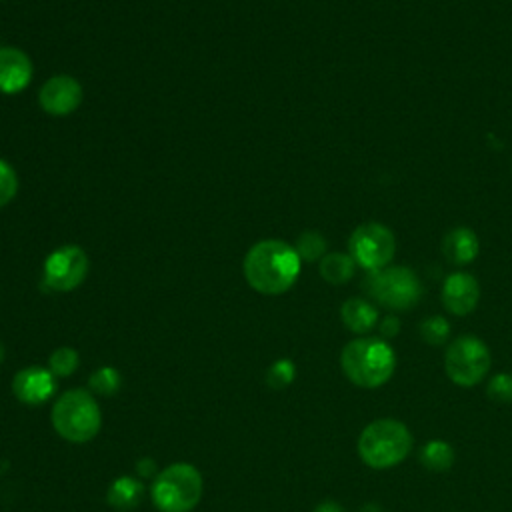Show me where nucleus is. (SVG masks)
I'll list each match as a JSON object with an SVG mask.
<instances>
[{
	"instance_id": "obj_1",
	"label": "nucleus",
	"mask_w": 512,
	"mask_h": 512,
	"mask_svg": "<svg viewBox=\"0 0 512 512\" xmlns=\"http://www.w3.org/2000/svg\"><path fill=\"white\" fill-rule=\"evenodd\" d=\"M296 248L282 240H260L244 256V278L260 294L286 292L300 274Z\"/></svg>"
},
{
	"instance_id": "obj_2",
	"label": "nucleus",
	"mask_w": 512,
	"mask_h": 512,
	"mask_svg": "<svg viewBox=\"0 0 512 512\" xmlns=\"http://www.w3.org/2000/svg\"><path fill=\"white\" fill-rule=\"evenodd\" d=\"M340 366L352 384L380 388L394 374L396 354L382 338H356L342 348Z\"/></svg>"
},
{
	"instance_id": "obj_3",
	"label": "nucleus",
	"mask_w": 512,
	"mask_h": 512,
	"mask_svg": "<svg viewBox=\"0 0 512 512\" xmlns=\"http://www.w3.org/2000/svg\"><path fill=\"white\" fill-rule=\"evenodd\" d=\"M412 450V434L400 420L380 418L364 426L358 438L362 462L374 470H386L400 464Z\"/></svg>"
},
{
	"instance_id": "obj_4",
	"label": "nucleus",
	"mask_w": 512,
	"mask_h": 512,
	"mask_svg": "<svg viewBox=\"0 0 512 512\" xmlns=\"http://www.w3.org/2000/svg\"><path fill=\"white\" fill-rule=\"evenodd\" d=\"M52 426L68 442H88L102 426L100 406L88 390H68L52 406Z\"/></svg>"
},
{
	"instance_id": "obj_5",
	"label": "nucleus",
	"mask_w": 512,
	"mask_h": 512,
	"mask_svg": "<svg viewBox=\"0 0 512 512\" xmlns=\"http://www.w3.org/2000/svg\"><path fill=\"white\" fill-rule=\"evenodd\" d=\"M202 498V474L188 462L164 468L152 484V500L160 512H190Z\"/></svg>"
},
{
	"instance_id": "obj_6",
	"label": "nucleus",
	"mask_w": 512,
	"mask_h": 512,
	"mask_svg": "<svg viewBox=\"0 0 512 512\" xmlns=\"http://www.w3.org/2000/svg\"><path fill=\"white\" fill-rule=\"evenodd\" d=\"M364 290L378 304L390 310H408L422 296L418 276L406 266H386L382 270L370 272L364 282Z\"/></svg>"
},
{
	"instance_id": "obj_7",
	"label": "nucleus",
	"mask_w": 512,
	"mask_h": 512,
	"mask_svg": "<svg viewBox=\"0 0 512 512\" xmlns=\"http://www.w3.org/2000/svg\"><path fill=\"white\" fill-rule=\"evenodd\" d=\"M492 358L488 346L476 336L454 338L444 354L446 376L462 388L476 386L490 370Z\"/></svg>"
},
{
	"instance_id": "obj_8",
	"label": "nucleus",
	"mask_w": 512,
	"mask_h": 512,
	"mask_svg": "<svg viewBox=\"0 0 512 512\" xmlns=\"http://www.w3.org/2000/svg\"><path fill=\"white\" fill-rule=\"evenodd\" d=\"M348 248L356 264L374 272L386 268L392 262L396 252V240L392 230L384 224L368 222L352 232Z\"/></svg>"
},
{
	"instance_id": "obj_9",
	"label": "nucleus",
	"mask_w": 512,
	"mask_h": 512,
	"mask_svg": "<svg viewBox=\"0 0 512 512\" xmlns=\"http://www.w3.org/2000/svg\"><path fill=\"white\" fill-rule=\"evenodd\" d=\"M88 268V256L80 246H60L44 260L42 284L52 292H70L84 282Z\"/></svg>"
},
{
	"instance_id": "obj_10",
	"label": "nucleus",
	"mask_w": 512,
	"mask_h": 512,
	"mask_svg": "<svg viewBox=\"0 0 512 512\" xmlns=\"http://www.w3.org/2000/svg\"><path fill=\"white\" fill-rule=\"evenodd\" d=\"M82 86L68 74L48 78L38 94L40 108L52 116H66L74 112L82 102Z\"/></svg>"
},
{
	"instance_id": "obj_11",
	"label": "nucleus",
	"mask_w": 512,
	"mask_h": 512,
	"mask_svg": "<svg viewBox=\"0 0 512 512\" xmlns=\"http://www.w3.org/2000/svg\"><path fill=\"white\" fill-rule=\"evenodd\" d=\"M480 300V286L468 272H454L444 280L442 304L454 316L470 314Z\"/></svg>"
},
{
	"instance_id": "obj_12",
	"label": "nucleus",
	"mask_w": 512,
	"mask_h": 512,
	"mask_svg": "<svg viewBox=\"0 0 512 512\" xmlns=\"http://www.w3.org/2000/svg\"><path fill=\"white\" fill-rule=\"evenodd\" d=\"M12 390L14 396L30 406L46 402L54 390H56V380L54 374L46 368L40 366H28L20 372H16L12 380Z\"/></svg>"
},
{
	"instance_id": "obj_13",
	"label": "nucleus",
	"mask_w": 512,
	"mask_h": 512,
	"mask_svg": "<svg viewBox=\"0 0 512 512\" xmlns=\"http://www.w3.org/2000/svg\"><path fill=\"white\" fill-rule=\"evenodd\" d=\"M32 80V62L18 48H0V92L18 94Z\"/></svg>"
},
{
	"instance_id": "obj_14",
	"label": "nucleus",
	"mask_w": 512,
	"mask_h": 512,
	"mask_svg": "<svg viewBox=\"0 0 512 512\" xmlns=\"http://www.w3.org/2000/svg\"><path fill=\"white\" fill-rule=\"evenodd\" d=\"M478 250H480L478 236L474 234L472 228H466V226H458L450 230L442 240V254L446 256L448 262L456 266L472 262L478 256Z\"/></svg>"
},
{
	"instance_id": "obj_15",
	"label": "nucleus",
	"mask_w": 512,
	"mask_h": 512,
	"mask_svg": "<svg viewBox=\"0 0 512 512\" xmlns=\"http://www.w3.org/2000/svg\"><path fill=\"white\" fill-rule=\"evenodd\" d=\"M342 322L356 334L370 332L378 322V310L364 298H348L340 308Z\"/></svg>"
},
{
	"instance_id": "obj_16",
	"label": "nucleus",
	"mask_w": 512,
	"mask_h": 512,
	"mask_svg": "<svg viewBox=\"0 0 512 512\" xmlns=\"http://www.w3.org/2000/svg\"><path fill=\"white\" fill-rule=\"evenodd\" d=\"M142 494H144V486L140 480L132 476H120L110 484L106 500L116 510H130L136 504H140Z\"/></svg>"
},
{
	"instance_id": "obj_17",
	"label": "nucleus",
	"mask_w": 512,
	"mask_h": 512,
	"mask_svg": "<svg viewBox=\"0 0 512 512\" xmlns=\"http://www.w3.org/2000/svg\"><path fill=\"white\" fill-rule=\"evenodd\" d=\"M420 464L430 472H444L450 470L454 464V450L444 440H428L418 452Z\"/></svg>"
},
{
	"instance_id": "obj_18",
	"label": "nucleus",
	"mask_w": 512,
	"mask_h": 512,
	"mask_svg": "<svg viewBox=\"0 0 512 512\" xmlns=\"http://www.w3.org/2000/svg\"><path fill=\"white\" fill-rule=\"evenodd\" d=\"M354 258L350 254L332 252L320 260V276L330 284H346L354 276Z\"/></svg>"
},
{
	"instance_id": "obj_19",
	"label": "nucleus",
	"mask_w": 512,
	"mask_h": 512,
	"mask_svg": "<svg viewBox=\"0 0 512 512\" xmlns=\"http://www.w3.org/2000/svg\"><path fill=\"white\" fill-rule=\"evenodd\" d=\"M296 252H298L300 260L314 262V260H318L326 252V240H324V236L320 232L306 230L296 240Z\"/></svg>"
},
{
	"instance_id": "obj_20",
	"label": "nucleus",
	"mask_w": 512,
	"mask_h": 512,
	"mask_svg": "<svg viewBox=\"0 0 512 512\" xmlns=\"http://www.w3.org/2000/svg\"><path fill=\"white\" fill-rule=\"evenodd\" d=\"M78 364H80L78 352L68 346L56 348L48 358V370L54 376H70L78 368Z\"/></svg>"
},
{
	"instance_id": "obj_21",
	"label": "nucleus",
	"mask_w": 512,
	"mask_h": 512,
	"mask_svg": "<svg viewBox=\"0 0 512 512\" xmlns=\"http://www.w3.org/2000/svg\"><path fill=\"white\" fill-rule=\"evenodd\" d=\"M420 336L426 344L440 346L450 336V324L442 316H430L420 324Z\"/></svg>"
},
{
	"instance_id": "obj_22",
	"label": "nucleus",
	"mask_w": 512,
	"mask_h": 512,
	"mask_svg": "<svg viewBox=\"0 0 512 512\" xmlns=\"http://www.w3.org/2000/svg\"><path fill=\"white\" fill-rule=\"evenodd\" d=\"M120 382H122V376L112 366H102L90 376V388L98 394H104V396L114 394L120 388Z\"/></svg>"
},
{
	"instance_id": "obj_23",
	"label": "nucleus",
	"mask_w": 512,
	"mask_h": 512,
	"mask_svg": "<svg viewBox=\"0 0 512 512\" xmlns=\"http://www.w3.org/2000/svg\"><path fill=\"white\" fill-rule=\"evenodd\" d=\"M486 394L494 402H502V404L512 402V374L500 372L492 376L486 386Z\"/></svg>"
},
{
	"instance_id": "obj_24",
	"label": "nucleus",
	"mask_w": 512,
	"mask_h": 512,
	"mask_svg": "<svg viewBox=\"0 0 512 512\" xmlns=\"http://www.w3.org/2000/svg\"><path fill=\"white\" fill-rule=\"evenodd\" d=\"M18 192V176L14 168L0 158V208L6 206Z\"/></svg>"
},
{
	"instance_id": "obj_25",
	"label": "nucleus",
	"mask_w": 512,
	"mask_h": 512,
	"mask_svg": "<svg viewBox=\"0 0 512 512\" xmlns=\"http://www.w3.org/2000/svg\"><path fill=\"white\" fill-rule=\"evenodd\" d=\"M294 376H296L294 364L290 360H278L270 366L266 378H268V384L272 388H284L294 380Z\"/></svg>"
},
{
	"instance_id": "obj_26",
	"label": "nucleus",
	"mask_w": 512,
	"mask_h": 512,
	"mask_svg": "<svg viewBox=\"0 0 512 512\" xmlns=\"http://www.w3.org/2000/svg\"><path fill=\"white\" fill-rule=\"evenodd\" d=\"M398 330H400V320H398L396 316H386V318L380 322V332H382V336H386V338L396 336Z\"/></svg>"
},
{
	"instance_id": "obj_27",
	"label": "nucleus",
	"mask_w": 512,
	"mask_h": 512,
	"mask_svg": "<svg viewBox=\"0 0 512 512\" xmlns=\"http://www.w3.org/2000/svg\"><path fill=\"white\" fill-rule=\"evenodd\" d=\"M314 512H344V508L340 506V504H336V502H332V500H326V502H322V504H318L316 506V510Z\"/></svg>"
},
{
	"instance_id": "obj_28",
	"label": "nucleus",
	"mask_w": 512,
	"mask_h": 512,
	"mask_svg": "<svg viewBox=\"0 0 512 512\" xmlns=\"http://www.w3.org/2000/svg\"><path fill=\"white\" fill-rule=\"evenodd\" d=\"M0 360H2V348H0Z\"/></svg>"
}]
</instances>
